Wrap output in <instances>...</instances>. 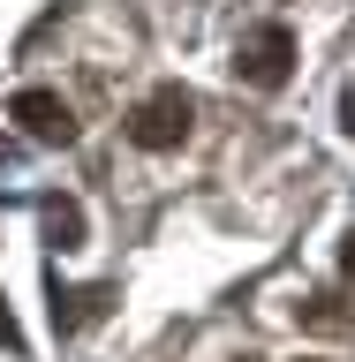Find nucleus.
Returning a JSON list of instances; mask_svg holds the SVG:
<instances>
[{
    "mask_svg": "<svg viewBox=\"0 0 355 362\" xmlns=\"http://www.w3.org/2000/svg\"><path fill=\"white\" fill-rule=\"evenodd\" d=\"M189 121H197V98L181 83H159V90H144L129 106V144L136 151H174L181 136H189Z\"/></svg>",
    "mask_w": 355,
    "mask_h": 362,
    "instance_id": "1",
    "label": "nucleus"
},
{
    "mask_svg": "<svg viewBox=\"0 0 355 362\" xmlns=\"http://www.w3.org/2000/svg\"><path fill=\"white\" fill-rule=\"evenodd\" d=\"M235 76H242L249 90H280L295 76V30H288V23H257V30H242V45H235Z\"/></svg>",
    "mask_w": 355,
    "mask_h": 362,
    "instance_id": "2",
    "label": "nucleus"
},
{
    "mask_svg": "<svg viewBox=\"0 0 355 362\" xmlns=\"http://www.w3.org/2000/svg\"><path fill=\"white\" fill-rule=\"evenodd\" d=\"M8 121H16L30 144H53V151H61V144H76V113H68L61 90H38V83L16 90V98H8Z\"/></svg>",
    "mask_w": 355,
    "mask_h": 362,
    "instance_id": "3",
    "label": "nucleus"
},
{
    "mask_svg": "<svg viewBox=\"0 0 355 362\" xmlns=\"http://www.w3.org/2000/svg\"><path fill=\"white\" fill-rule=\"evenodd\" d=\"M106 310H113V287H106V279H98V287H61V279H53V332H61V339L91 332Z\"/></svg>",
    "mask_w": 355,
    "mask_h": 362,
    "instance_id": "4",
    "label": "nucleus"
},
{
    "mask_svg": "<svg viewBox=\"0 0 355 362\" xmlns=\"http://www.w3.org/2000/svg\"><path fill=\"white\" fill-rule=\"evenodd\" d=\"M303 332L355 339V302H348V294H310V302H303Z\"/></svg>",
    "mask_w": 355,
    "mask_h": 362,
    "instance_id": "5",
    "label": "nucleus"
},
{
    "mask_svg": "<svg viewBox=\"0 0 355 362\" xmlns=\"http://www.w3.org/2000/svg\"><path fill=\"white\" fill-rule=\"evenodd\" d=\"M45 242H53V249H84V204H76V197L45 204Z\"/></svg>",
    "mask_w": 355,
    "mask_h": 362,
    "instance_id": "6",
    "label": "nucleus"
},
{
    "mask_svg": "<svg viewBox=\"0 0 355 362\" xmlns=\"http://www.w3.org/2000/svg\"><path fill=\"white\" fill-rule=\"evenodd\" d=\"M0 347H8V355H23V332H16V317H8V302H0Z\"/></svg>",
    "mask_w": 355,
    "mask_h": 362,
    "instance_id": "7",
    "label": "nucleus"
},
{
    "mask_svg": "<svg viewBox=\"0 0 355 362\" xmlns=\"http://www.w3.org/2000/svg\"><path fill=\"white\" fill-rule=\"evenodd\" d=\"M340 129H348V136H355V83H348V90H340Z\"/></svg>",
    "mask_w": 355,
    "mask_h": 362,
    "instance_id": "8",
    "label": "nucleus"
},
{
    "mask_svg": "<svg viewBox=\"0 0 355 362\" xmlns=\"http://www.w3.org/2000/svg\"><path fill=\"white\" fill-rule=\"evenodd\" d=\"M340 272H348V279H355V234H348V242H340Z\"/></svg>",
    "mask_w": 355,
    "mask_h": 362,
    "instance_id": "9",
    "label": "nucleus"
}]
</instances>
